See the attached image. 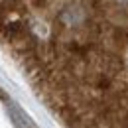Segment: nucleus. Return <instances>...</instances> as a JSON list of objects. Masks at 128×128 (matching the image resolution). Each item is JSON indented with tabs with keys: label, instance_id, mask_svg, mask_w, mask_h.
Segmentation results:
<instances>
[{
	"label": "nucleus",
	"instance_id": "nucleus-1",
	"mask_svg": "<svg viewBox=\"0 0 128 128\" xmlns=\"http://www.w3.org/2000/svg\"><path fill=\"white\" fill-rule=\"evenodd\" d=\"M0 44L69 128H124L128 0H0Z\"/></svg>",
	"mask_w": 128,
	"mask_h": 128
}]
</instances>
